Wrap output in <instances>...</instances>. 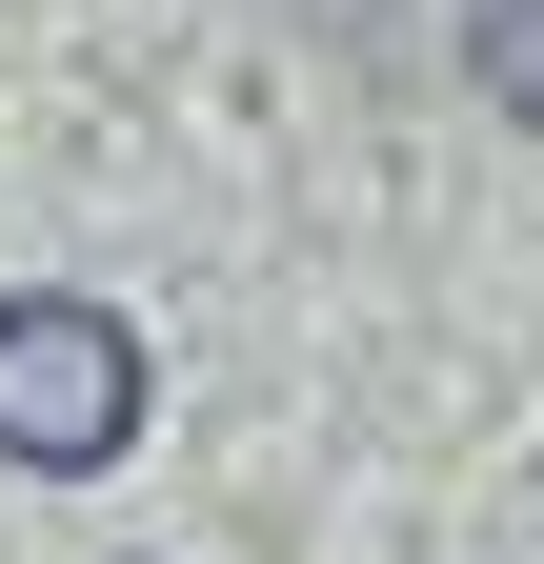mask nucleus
Segmentation results:
<instances>
[{
    "label": "nucleus",
    "instance_id": "obj_1",
    "mask_svg": "<svg viewBox=\"0 0 544 564\" xmlns=\"http://www.w3.org/2000/svg\"><path fill=\"white\" fill-rule=\"evenodd\" d=\"M142 323L121 303H81V282H21L0 303V464H41V484H81V464H121L142 444Z\"/></svg>",
    "mask_w": 544,
    "mask_h": 564
}]
</instances>
